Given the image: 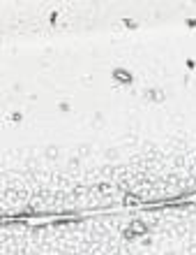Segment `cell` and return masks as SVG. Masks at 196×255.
I'll list each match as a JSON object with an SVG mask.
<instances>
[{
	"instance_id": "1",
	"label": "cell",
	"mask_w": 196,
	"mask_h": 255,
	"mask_svg": "<svg viewBox=\"0 0 196 255\" xmlns=\"http://www.w3.org/2000/svg\"><path fill=\"white\" fill-rule=\"evenodd\" d=\"M145 234H148V223L141 221V218H134V221H129V225L125 227L123 237L132 241V239H136V237H145Z\"/></svg>"
},
{
	"instance_id": "2",
	"label": "cell",
	"mask_w": 196,
	"mask_h": 255,
	"mask_svg": "<svg viewBox=\"0 0 196 255\" xmlns=\"http://www.w3.org/2000/svg\"><path fill=\"white\" fill-rule=\"evenodd\" d=\"M111 77H113V79L120 86H129V84H132V79H134V77H132V72H129V70H125V67H118V70H113V72H111Z\"/></svg>"
},
{
	"instance_id": "3",
	"label": "cell",
	"mask_w": 196,
	"mask_h": 255,
	"mask_svg": "<svg viewBox=\"0 0 196 255\" xmlns=\"http://www.w3.org/2000/svg\"><path fill=\"white\" fill-rule=\"evenodd\" d=\"M143 100H148V102H164L166 100V93L162 91V88H150V91H145L143 93Z\"/></svg>"
},
{
	"instance_id": "4",
	"label": "cell",
	"mask_w": 196,
	"mask_h": 255,
	"mask_svg": "<svg viewBox=\"0 0 196 255\" xmlns=\"http://www.w3.org/2000/svg\"><path fill=\"white\" fill-rule=\"evenodd\" d=\"M125 204L127 207H139L141 200H139V195H125Z\"/></svg>"
},
{
	"instance_id": "5",
	"label": "cell",
	"mask_w": 196,
	"mask_h": 255,
	"mask_svg": "<svg viewBox=\"0 0 196 255\" xmlns=\"http://www.w3.org/2000/svg\"><path fill=\"white\" fill-rule=\"evenodd\" d=\"M58 153H60L58 149H46V156H49V158H58Z\"/></svg>"
}]
</instances>
